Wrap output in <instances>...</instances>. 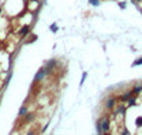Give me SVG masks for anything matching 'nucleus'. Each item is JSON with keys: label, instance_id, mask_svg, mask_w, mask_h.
Wrapping results in <instances>:
<instances>
[{"label": "nucleus", "instance_id": "obj_5", "mask_svg": "<svg viewBox=\"0 0 142 135\" xmlns=\"http://www.w3.org/2000/svg\"><path fill=\"white\" fill-rule=\"evenodd\" d=\"M139 64H142V58H139L138 61H135V63H134V65H139Z\"/></svg>", "mask_w": 142, "mask_h": 135}, {"label": "nucleus", "instance_id": "obj_1", "mask_svg": "<svg viewBox=\"0 0 142 135\" xmlns=\"http://www.w3.org/2000/svg\"><path fill=\"white\" fill-rule=\"evenodd\" d=\"M131 94H132V92H126L125 95H122V97H121V100H122V101H126V100H129V98H131Z\"/></svg>", "mask_w": 142, "mask_h": 135}, {"label": "nucleus", "instance_id": "obj_7", "mask_svg": "<svg viewBox=\"0 0 142 135\" xmlns=\"http://www.w3.org/2000/svg\"><path fill=\"white\" fill-rule=\"evenodd\" d=\"M26 108H22V111H20V115H23V114H26Z\"/></svg>", "mask_w": 142, "mask_h": 135}, {"label": "nucleus", "instance_id": "obj_2", "mask_svg": "<svg viewBox=\"0 0 142 135\" xmlns=\"http://www.w3.org/2000/svg\"><path fill=\"white\" fill-rule=\"evenodd\" d=\"M114 104H115V100H114V98H111V100L108 101V107L112 108V107H114Z\"/></svg>", "mask_w": 142, "mask_h": 135}, {"label": "nucleus", "instance_id": "obj_4", "mask_svg": "<svg viewBox=\"0 0 142 135\" xmlns=\"http://www.w3.org/2000/svg\"><path fill=\"white\" fill-rule=\"evenodd\" d=\"M27 31H29V27H23V29L20 30V33H22V34H26Z\"/></svg>", "mask_w": 142, "mask_h": 135}, {"label": "nucleus", "instance_id": "obj_8", "mask_svg": "<svg viewBox=\"0 0 142 135\" xmlns=\"http://www.w3.org/2000/svg\"><path fill=\"white\" fill-rule=\"evenodd\" d=\"M138 2H141V0H138Z\"/></svg>", "mask_w": 142, "mask_h": 135}, {"label": "nucleus", "instance_id": "obj_3", "mask_svg": "<svg viewBox=\"0 0 142 135\" xmlns=\"http://www.w3.org/2000/svg\"><path fill=\"white\" fill-rule=\"evenodd\" d=\"M142 91V87H137V88L134 90V92H132V94H138V92H141Z\"/></svg>", "mask_w": 142, "mask_h": 135}, {"label": "nucleus", "instance_id": "obj_6", "mask_svg": "<svg viewBox=\"0 0 142 135\" xmlns=\"http://www.w3.org/2000/svg\"><path fill=\"white\" fill-rule=\"evenodd\" d=\"M135 104V98H131V100H129V105H134Z\"/></svg>", "mask_w": 142, "mask_h": 135}]
</instances>
